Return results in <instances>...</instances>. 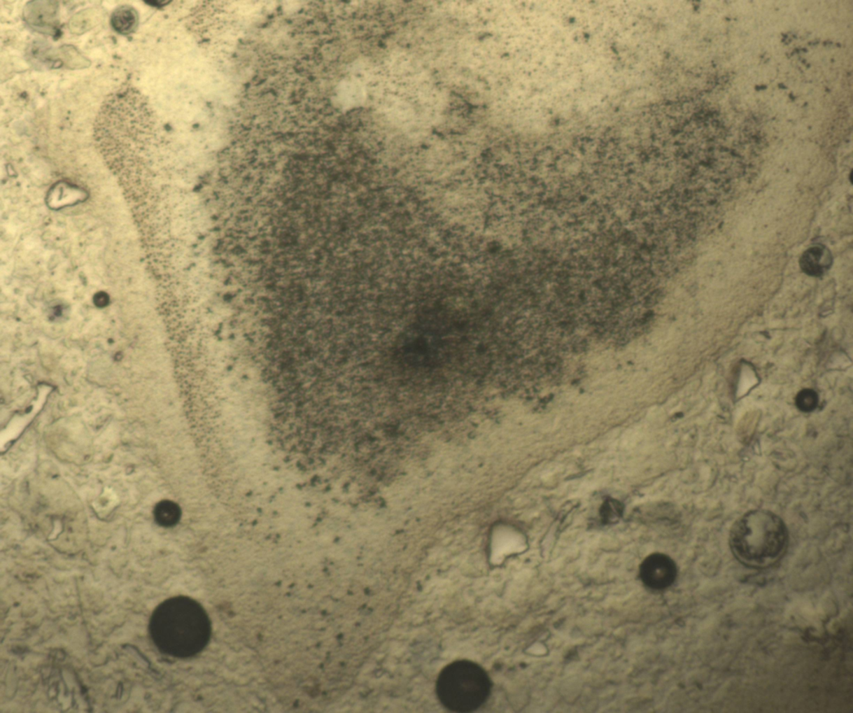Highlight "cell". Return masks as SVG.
Returning a JSON list of instances; mask_svg holds the SVG:
<instances>
[{
    "label": "cell",
    "instance_id": "obj_1",
    "mask_svg": "<svg viewBox=\"0 0 853 713\" xmlns=\"http://www.w3.org/2000/svg\"><path fill=\"white\" fill-rule=\"evenodd\" d=\"M787 530L784 521L766 510L749 511L737 520L730 532L732 552L743 565L772 566L784 554Z\"/></svg>",
    "mask_w": 853,
    "mask_h": 713
},
{
    "label": "cell",
    "instance_id": "obj_2",
    "mask_svg": "<svg viewBox=\"0 0 853 713\" xmlns=\"http://www.w3.org/2000/svg\"><path fill=\"white\" fill-rule=\"evenodd\" d=\"M437 692L442 704L449 710L474 711L486 701L490 681L484 669L474 663H453L441 672Z\"/></svg>",
    "mask_w": 853,
    "mask_h": 713
},
{
    "label": "cell",
    "instance_id": "obj_3",
    "mask_svg": "<svg viewBox=\"0 0 853 713\" xmlns=\"http://www.w3.org/2000/svg\"><path fill=\"white\" fill-rule=\"evenodd\" d=\"M677 572V566L673 560L662 553L650 555L640 568L644 583L647 587L658 590L670 587L675 583Z\"/></svg>",
    "mask_w": 853,
    "mask_h": 713
},
{
    "label": "cell",
    "instance_id": "obj_4",
    "mask_svg": "<svg viewBox=\"0 0 853 713\" xmlns=\"http://www.w3.org/2000/svg\"><path fill=\"white\" fill-rule=\"evenodd\" d=\"M833 257L829 249L824 246L812 247L805 252L800 260V266L804 273L810 276L820 277L832 265Z\"/></svg>",
    "mask_w": 853,
    "mask_h": 713
},
{
    "label": "cell",
    "instance_id": "obj_5",
    "mask_svg": "<svg viewBox=\"0 0 853 713\" xmlns=\"http://www.w3.org/2000/svg\"><path fill=\"white\" fill-rule=\"evenodd\" d=\"M138 14L130 6H121L113 13L111 24L113 29L121 34H129L134 31L138 25Z\"/></svg>",
    "mask_w": 853,
    "mask_h": 713
},
{
    "label": "cell",
    "instance_id": "obj_6",
    "mask_svg": "<svg viewBox=\"0 0 853 713\" xmlns=\"http://www.w3.org/2000/svg\"><path fill=\"white\" fill-rule=\"evenodd\" d=\"M154 517L161 526L171 527L181 519V509L174 502L162 500L155 506Z\"/></svg>",
    "mask_w": 853,
    "mask_h": 713
},
{
    "label": "cell",
    "instance_id": "obj_7",
    "mask_svg": "<svg viewBox=\"0 0 853 713\" xmlns=\"http://www.w3.org/2000/svg\"><path fill=\"white\" fill-rule=\"evenodd\" d=\"M819 404V396L812 389H803L796 397V405L804 413H810L815 410Z\"/></svg>",
    "mask_w": 853,
    "mask_h": 713
},
{
    "label": "cell",
    "instance_id": "obj_8",
    "mask_svg": "<svg viewBox=\"0 0 853 713\" xmlns=\"http://www.w3.org/2000/svg\"><path fill=\"white\" fill-rule=\"evenodd\" d=\"M623 507L621 502L615 500H607L601 507V516L602 521L605 522H615L622 515Z\"/></svg>",
    "mask_w": 853,
    "mask_h": 713
},
{
    "label": "cell",
    "instance_id": "obj_9",
    "mask_svg": "<svg viewBox=\"0 0 853 713\" xmlns=\"http://www.w3.org/2000/svg\"><path fill=\"white\" fill-rule=\"evenodd\" d=\"M587 347H588L587 341H586L584 339H579V340L576 341V342L574 344H572V350H574V351L575 353H583L584 351H585V350H586V348H587Z\"/></svg>",
    "mask_w": 853,
    "mask_h": 713
}]
</instances>
